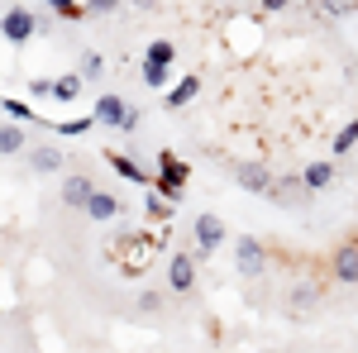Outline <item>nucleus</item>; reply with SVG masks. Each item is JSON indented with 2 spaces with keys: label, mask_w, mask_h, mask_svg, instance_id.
I'll use <instances>...</instances> for the list:
<instances>
[{
  "label": "nucleus",
  "mask_w": 358,
  "mask_h": 353,
  "mask_svg": "<svg viewBox=\"0 0 358 353\" xmlns=\"http://www.w3.org/2000/svg\"><path fill=\"white\" fill-rule=\"evenodd\" d=\"M34 34H38V15H34L29 5H10V10L0 15V38H5V43L20 48V43L34 38Z\"/></svg>",
  "instance_id": "f257e3e1"
},
{
  "label": "nucleus",
  "mask_w": 358,
  "mask_h": 353,
  "mask_svg": "<svg viewBox=\"0 0 358 353\" xmlns=\"http://www.w3.org/2000/svg\"><path fill=\"white\" fill-rule=\"evenodd\" d=\"M234 272H239V277H248V282L268 272V248L258 244L253 234H239V239H234Z\"/></svg>",
  "instance_id": "f03ea898"
},
{
  "label": "nucleus",
  "mask_w": 358,
  "mask_h": 353,
  "mask_svg": "<svg viewBox=\"0 0 358 353\" xmlns=\"http://www.w3.org/2000/svg\"><path fill=\"white\" fill-rule=\"evenodd\" d=\"M220 244H224V219L210 215V210L196 215V224H192V253H196V258H210Z\"/></svg>",
  "instance_id": "7ed1b4c3"
},
{
  "label": "nucleus",
  "mask_w": 358,
  "mask_h": 353,
  "mask_svg": "<svg viewBox=\"0 0 358 353\" xmlns=\"http://www.w3.org/2000/svg\"><path fill=\"white\" fill-rule=\"evenodd\" d=\"M187 163H177L172 153H158V191H163L167 201H177L182 196V187H187Z\"/></svg>",
  "instance_id": "20e7f679"
},
{
  "label": "nucleus",
  "mask_w": 358,
  "mask_h": 353,
  "mask_svg": "<svg viewBox=\"0 0 358 353\" xmlns=\"http://www.w3.org/2000/svg\"><path fill=\"white\" fill-rule=\"evenodd\" d=\"M91 196H96V177H91V172H67V177H62V206L86 210Z\"/></svg>",
  "instance_id": "39448f33"
},
{
  "label": "nucleus",
  "mask_w": 358,
  "mask_h": 353,
  "mask_svg": "<svg viewBox=\"0 0 358 353\" xmlns=\"http://www.w3.org/2000/svg\"><path fill=\"white\" fill-rule=\"evenodd\" d=\"M229 172H234V182H239L244 191H253V196H268V191H273V182H277L263 163H234Z\"/></svg>",
  "instance_id": "423d86ee"
},
{
  "label": "nucleus",
  "mask_w": 358,
  "mask_h": 353,
  "mask_svg": "<svg viewBox=\"0 0 358 353\" xmlns=\"http://www.w3.org/2000/svg\"><path fill=\"white\" fill-rule=\"evenodd\" d=\"M120 210H124V206H120V196H115V191H101V187H96V196L86 201L82 215L91 219V224H110V219H120Z\"/></svg>",
  "instance_id": "0eeeda50"
},
{
  "label": "nucleus",
  "mask_w": 358,
  "mask_h": 353,
  "mask_svg": "<svg viewBox=\"0 0 358 353\" xmlns=\"http://www.w3.org/2000/svg\"><path fill=\"white\" fill-rule=\"evenodd\" d=\"M129 101H124V96H115V91H106V96H101V101H96V110H91V115H96V124H110V129H120V124H124V120H129Z\"/></svg>",
  "instance_id": "6e6552de"
},
{
  "label": "nucleus",
  "mask_w": 358,
  "mask_h": 353,
  "mask_svg": "<svg viewBox=\"0 0 358 353\" xmlns=\"http://www.w3.org/2000/svg\"><path fill=\"white\" fill-rule=\"evenodd\" d=\"M306 196H310V191H306V182H301V177H277V182H273V191H268V201H273V206H287V210L306 206Z\"/></svg>",
  "instance_id": "1a4fd4ad"
},
{
  "label": "nucleus",
  "mask_w": 358,
  "mask_h": 353,
  "mask_svg": "<svg viewBox=\"0 0 358 353\" xmlns=\"http://www.w3.org/2000/svg\"><path fill=\"white\" fill-rule=\"evenodd\" d=\"M62 163H67V153H62L57 143H43V138H38V143L29 148V167H34L38 177H48V172H62Z\"/></svg>",
  "instance_id": "9d476101"
},
{
  "label": "nucleus",
  "mask_w": 358,
  "mask_h": 353,
  "mask_svg": "<svg viewBox=\"0 0 358 353\" xmlns=\"http://www.w3.org/2000/svg\"><path fill=\"white\" fill-rule=\"evenodd\" d=\"M167 287H172V291H192L196 287V253H172V263H167Z\"/></svg>",
  "instance_id": "9b49d317"
},
{
  "label": "nucleus",
  "mask_w": 358,
  "mask_h": 353,
  "mask_svg": "<svg viewBox=\"0 0 358 353\" xmlns=\"http://www.w3.org/2000/svg\"><path fill=\"white\" fill-rule=\"evenodd\" d=\"M339 177V167H334V158H315V163H306V172H301V182H306V191L315 196V191H325Z\"/></svg>",
  "instance_id": "f8f14e48"
},
{
  "label": "nucleus",
  "mask_w": 358,
  "mask_h": 353,
  "mask_svg": "<svg viewBox=\"0 0 358 353\" xmlns=\"http://www.w3.org/2000/svg\"><path fill=\"white\" fill-rule=\"evenodd\" d=\"M330 272L339 277V282H349V287H354V282H358V244H344V248H334V258H330Z\"/></svg>",
  "instance_id": "ddd939ff"
},
{
  "label": "nucleus",
  "mask_w": 358,
  "mask_h": 353,
  "mask_svg": "<svg viewBox=\"0 0 358 353\" xmlns=\"http://www.w3.org/2000/svg\"><path fill=\"white\" fill-rule=\"evenodd\" d=\"M106 163H110V172H115V177H124V182H138V187H148V182H153V177H148L129 153H115V148H110V153H106Z\"/></svg>",
  "instance_id": "4468645a"
},
{
  "label": "nucleus",
  "mask_w": 358,
  "mask_h": 353,
  "mask_svg": "<svg viewBox=\"0 0 358 353\" xmlns=\"http://www.w3.org/2000/svg\"><path fill=\"white\" fill-rule=\"evenodd\" d=\"M15 153H29V134L20 124H0V158H15Z\"/></svg>",
  "instance_id": "2eb2a0df"
},
{
  "label": "nucleus",
  "mask_w": 358,
  "mask_h": 353,
  "mask_svg": "<svg viewBox=\"0 0 358 353\" xmlns=\"http://www.w3.org/2000/svg\"><path fill=\"white\" fill-rule=\"evenodd\" d=\"M138 77H143V86H153V91H163V86L172 82V62H153V57H143V67H138Z\"/></svg>",
  "instance_id": "dca6fc26"
},
{
  "label": "nucleus",
  "mask_w": 358,
  "mask_h": 353,
  "mask_svg": "<svg viewBox=\"0 0 358 353\" xmlns=\"http://www.w3.org/2000/svg\"><path fill=\"white\" fill-rule=\"evenodd\" d=\"M192 96H201V77H182V82L167 91V106H172V110H182L187 101H192Z\"/></svg>",
  "instance_id": "f3484780"
},
{
  "label": "nucleus",
  "mask_w": 358,
  "mask_h": 353,
  "mask_svg": "<svg viewBox=\"0 0 358 353\" xmlns=\"http://www.w3.org/2000/svg\"><path fill=\"white\" fill-rule=\"evenodd\" d=\"M172 206H177V201H167L163 191H148V196H143V210H148V219H158V224H167Z\"/></svg>",
  "instance_id": "a211bd4d"
},
{
  "label": "nucleus",
  "mask_w": 358,
  "mask_h": 353,
  "mask_svg": "<svg viewBox=\"0 0 358 353\" xmlns=\"http://www.w3.org/2000/svg\"><path fill=\"white\" fill-rule=\"evenodd\" d=\"M354 143H358V120H349V124H344V129L334 134L330 153H334V158H349V148H354Z\"/></svg>",
  "instance_id": "6ab92c4d"
},
{
  "label": "nucleus",
  "mask_w": 358,
  "mask_h": 353,
  "mask_svg": "<svg viewBox=\"0 0 358 353\" xmlns=\"http://www.w3.org/2000/svg\"><path fill=\"white\" fill-rule=\"evenodd\" d=\"M292 310H310V305H315V301H320V291H315V287H310V282H296V287H292Z\"/></svg>",
  "instance_id": "aec40b11"
},
{
  "label": "nucleus",
  "mask_w": 358,
  "mask_h": 353,
  "mask_svg": "<svg viewBox=\"0 0 358 353\" xmlns=\"http://www.w3.org/2000/svg\"><path fill=\"white\" fill-rule=\"evenodd\" d=\"M53 96H57V101H77V96H82V72H72V77L53 82Z\"/></svg>",
  "instance_id": "412c9836"
},
{
  "label": "nucleus",
  "mask_w": 358,
  "mask_h": 353,
  "mask_svg": "<svg viewBox=\"0 0 358 353\" xmlns=\"http://www.w3.org/2000/svg\"><path fill=\"white\" fill-rule=\"evenodd\" d=\"M143 57H153V62H172L177 48H172V38H153V43L143 48Z\"/></svg>",
  "instance_id": "4be33fe9"
},
{
  "label": "nucleus",
  "mask_w": 358,
  "mask_h": 353,
  "mask_svg": "<svg viewBox=\"0 0 358 353\" xmlns=\"http://www.w3.org/2000/svg\"><path fill=\"white\" fill-rule=\"evenodd\" d=\"M101 72H106V57H101V53H86L82 57V82H101Z\"/></svg>",
  "instance_id": "5701e85b"
},
{
  "label": "nucleus",
  "mask_w": 358,
  "mask_h": 353,
  "mask_svg": "<svg viewBox=\"0 0 358 353\" xmlns=\"http://www.w3.org/2000/svg\"><path fill=\"white\" fill-rule=\"evenodd\" d=\"M0 110H5L10 120H20V124H24V120H38V115H34V110H29L24 101H0Z\"/></svg>",
  "instance_id": "b1692460"
},
{
  "label": "nucleus",
  "mask_w": 358,
  "mask_h": 353,
  "mask_svg": "<svg viewBox=\"0 0 358 353\" xmlns=\"http://www.w3.org/2000/svg\"><path fill=\"white\" fill-rule=\"evenodd\" d=\"M48 5H53L62 20H82V15H86V5H77V0H48Z\"/></svg>",
  "instance_id": "393cba45"
},
{
  "label": "nucleus",
  "mask_w": 358,
  "mask_h": 353,
  "mask_svg": "<svg viewBox=\"0 0 358 353\" xmlns=\"http://www.w3.org/2000/svg\"><path fill=\"white\" fill-rule=\"evenodd\" d=\"M124 0H86V15H115Z\"/></svg>",
  "instance_id": "a878e982"
},
{
  "label": "nucleus",
  "mask_w": 358,
  "mask_h": 353,
  "mask_svg": "<svg viewBox=\"0 0 358 353\" xmlns=\"http://www.w3.org/2000/svg\"><path fill=\"white\" fill-rule=\"evenodd\" d=\"M138 310H143V315L163 310V296H158V291H138Z\"/></svg>",
  "instance_id": "bb28decb"
},
{
  "label": "nucleus",
  "mask_w": 358,
  "mask_h": 353,
  "mask_svg": "<svg viewBox=\"0 0 358 353\" xmlns=\"http://www.w3.org/2000/svg\"><path fill=\"white\" fill-rule=\"evenodd\" d=\"M29 96H34V101L53 96V82H48V77H34V82H29Z\"/></svg>",
  "instance_id": "cd10ccee"
},
{
  "label": "nucleus",
  "mask_w": 358,
  "mask_h": 353,
  "mask_svg": "<svg viewBox=\"0 0 358 353\" xmlns=\"http://www.w3.org/2000/svg\"><path fill=\"white\" fill-rule=\"evenodd\" d=\"M287 5H292V0H258V10H268V15H282Z\"/></svg>",
  "instance_id": "c85d7f7f"
},
{
  "label": "nucleus",
  "mask_w": 358,
  "mask_h": 353,
  "mask_svg": "<svg viewBox=\"0 0 358 353\" xmlns=\"http://www.w3.org/2000/svg\"><path fill=\"white\" fill-rule=\"evenodd\" d=\"M325 5H330L334 15H344V10H358V0H325Z\"/></svg>",
  "instance_id": "c756f323"
},
{
  "label": "nucleus",
  "mask_w": 358,
  "mask_h": 353,
  "mask_svg": "<svg viewBox=\"0 0 358 353\" xmlns=\"http://www.w3.org/2000/svg\"><path fill=\"white\" fill-rule=\"evenodd\" d=\"M134 10H143V15H148V10H158V0H134Z\"/></svg>",
  "instance_id": "7c9ffc66"
},
{
  "label": "nucleus",
  "mask_w": 358,
  "mask_h": 353,
  "mask_svg": "<svg viewBox=\"0 0 358 353\" xmlns=\"http://www.w3.org/2000/svg\"><path fill=\"white\" fill-rule=\"evenodd\" d=\"M253 5H258V0H253Z\"/></svg>",
  "instance_id": "2f4dec72"
}]
</instances>
